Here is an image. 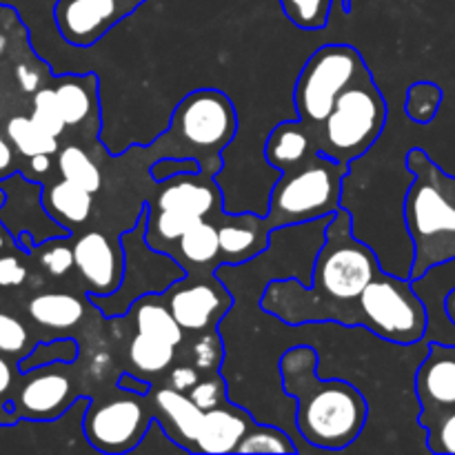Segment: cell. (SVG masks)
<instances>
[{"label":"cell","instance_id":"20","mask_svg":"<svg viewBox=\"0 0 455 455\" xmlns=\"http://www.w3.org/2000/svg\"><path fill=\"white\" fill-rule=\"evenodd\" d=\"M40 203L53 222L69 229L89 220L93 209V194L62 178L40 194Z\"/></svg>","mask_w":455,"mask_h":455},{"label":"cell","instance_id":"9","mask_svg":"<svg viewBox=\"0 0 455 455\" xmlns=\"http://www.w3.org/2000/svg\"><path fill=\"white\" fill-rule=\"evenodd\" d=\"M138 398H116L102 404H89L83 418L84 438L100 453H129L142 443L147 431L154 427V411Z\"/></svg>","mask_w":455,"mask_h":455},{"label":"cell","instance_id":"48","mask_svg":"<svg viewBox=\"0 0 455 455\" xmlns=\"http://www.w3.org/2000/svg\"><path fill=\"white\" fill-rule=\"evenodd\" d=\"M3 52H4V36L0 34V53H3Z\"/></svg>","mask_w":455,"mask_h":455},{"label":"cell","instance_id":"37","mask_svg":"<svg viewBox=\"0 0 455 455\" xmlns=\"http://www.w3.org/2000/svg\"><path fill=\"white\" fill-rule=\"evenodd\" d=\"M191 355H194L196 367L203 369V371H212V369H216L222 360L220 338H218L213 331H207L204 336L198 338Z\"/></svg>","mask_w":455,"mask_h":455},{"label":"cell","instance_id":"41","mask_svg":"<svg viewBox=\"0 0 455 455\" xmlns=\"http://www.w3.org/2000/svg\"><path fill=\"white\" fill-rule=\"evenodd\" d=\"M200 376L194 367H187V364H178L169 373V387L182 391V394H189L196 385H198Z\"/></svg>","mask_w":455,"mask_h":455},{"label":"cell","instance_id":"10","mask_svg":"<svg viewBox=\"0 0 455 455\" xmlns=\"http://www.w3.org/2000/svg\"><path fill=\"white\" fill-rule=\"evenodd\" d=\"M163 296L185 331H212L231 309V293L218 280H198L194 284L180 280Z\"/></svg>","mask_w":455,"mask_h":455},{"label":"cell","instance_id":"3","mask_svg":"<svg viewBox=\"0 0 455 455\" xmlns=\"http://www.w3.org/2000/svg\"><path fill=\"white\" fill-rule=\"evenodd\" d=\"M407 167L413 182L404 198V222L413 244L409 280L455 260V176L434 163L425 149H411Z\"/></svg>","mask_w":455,"mask_h":455},{"label":"cell","instance_id":"17","mask_svg":"<svg viewBox=\"0 0 455 455\" xmlns=\"http://www.w3.org/2000/svg\"><path fill=\"white\" fill-rule=\"evenodd\" d=\"M315 151L318 149L314 129L302 120H284L271 129L265 145V158L271 167L283 173L305 163Z\"/></svg>","mask_w":455,"mask_h":455},{"label":"cell","instance_id":"19","mask_svg":"<svg viewBox=\"0 0 455 455\" xmlns=\"http://www.w3.org/2000/svg\"><path fill=\"white\" fill-rule=\"evenodd\" d=\"M58 31L74 47H92L114 27V22L84 0H58L53 9Z\"/></svg>","mask_w":455,"mask_h":455},{"label":"cell","instance_id":"27","mask_svg":"<svg viewBox=\"0 0 455 455\" xmlns=\"http://www.w3.org/2000/svg\"><path fill=\"white\" fill-rule=\"evenodd\" d=\"M58 169H60V176L65 180L74 182V185L83 187V189L100 191L102 187V173L98 169V164L93 163L92 156L84 149L76 145L62 147L60 154H58Z\"/></svg>","mask_w":455,"mask_h":455},{"label":"cell","instance_id":"45","mask_svg":"<svg viewBox=\"0 0 455 455\" xmlns=\"http://www.w3.org/2000/svg\"><path fill=\"white\" fill-rule=\"evenodd\" d=\"M29 169L38 176H44V173L52 169V154H36L29 158Z\"/></svg>","mask_w":455,"mask_h":455},{"label":"cell","instance_id":"33","mask_svg":"<svg viewBox=\"0 0 455 455\" xmlns=\"http://www.w3.org/2000/svg\"><path fill=\"white\" fill-rule=\"evenodd\" d=\"M27 345H29V333H27L25 324L16 315L0 311V354H27L29 351Z\"/></svg>","mask_w":455,"mask_h":455},{"label":"cell","instance_id":"22","mask_svg":"<svg viewBox=\"0 0 455 455\" xmlns=\"http://www.w3.org/2000/svg\"><path fill=\"white\" fill-rule=\"evenodd\" d=\"M31 320L47 329H71L84 318V302L71 293H38L27 305Z\"/></svg>","mask_w":455,"mask_h":455},{"label":"cell","instance_id":"1","mask_svg":"<svg viewBox=\"0 0 455 455\" xmlns=\"http://www.w3.org/2000/svg\"><path fill=\"white\" fill-rule=\"evenodd\" d=\"M378 256L351 231V216L338 209L311 274V287L298 280H275L267 287L262 309L287 324L340 323L355 327V302L380 274Z\"/></svg>","mask_w":455,"mask_h":455},{"label":"cell","instance_id":"8","mask_svg":"<svg viewBox=\"0 0 455 455\" xmlns=\"http://www.w3.org/2000/svg\"><path fill=\"white\" fill-rule=\"evenodd\" d=\"M369 71L351 44H323L309 56L293 89L298 118L311 129L320 127L347 87Z\"/></svg>","mask_w":455,"mask_h":455},{"label":"cell","instance_id":"26","mask_svg":"<svg viewBox=\"0 0 455 455\" xmlns=\"http://www.w3.org/2000/svg\"><path fill=\"white\" fill-rule=\"evenodd\" d=\"M7 138L16 151L25 158H31L36 154H56L58 138L52 133L43 132L38 124L25 116H13L7 123Z\"/></svg>","mask_w":455,"mask_h":455},{"label":"cell","instance_id":"24","mask_svg":"<svg viewBox=\"0 0 455 455\" xmlns=\"http://www.w3.org/2000/svg\"><path fill=\"white\" fill-rule=\"evenodd\" d=\"M132 314H136V327L140 333H149V336L167 340L176 347H180L182 340H185V329L173 318L167 302L158 300L156 293L140 298L132 307Z\"/></svg>","mask_w":455,"mask_h":455},{"label":"cell","instance_id":"31","mask_svg":"<svg viewBox=\"0 0 455 455\" xmlns=\"http://www.w3.org/2000/svg\"><path fill=\"white\" fill-rule=\"evenodd\" d=\"M280 4L293 25L305 31H318L327 25L331 0H280Z\"/></svg>","mask_w":455,"mask_h":455},{"label":"cell","instance_id":"46","mask_svg":"<svg viewBox=\"0 0 455 455\" xmlns=\"http://www.w3.org/2000/svg\"><path fill=\"white\" fill-rule=\"evenodd\" d=\"M12 382H13L12 367H9L7 360L0 355V395H4L9 389H12Z\"/></svg>","mask_w":455,"mask_h":455},{"label":"cell","instance_id":"2","mask_svg":"<svg viewBox=\"0 0 455 455\" xmlns=\"http://www.w3.org/2000/svg\"><path fill=\"white\" fill-rule=\"evenodd\" d=\"M318 354L291 347L280 360L284 394L296 400V425L315 449L340 451L358 440L367 425V400L345 380H323L315 373Z\"/></svg>","mask_w":455,"mask_h":455},{"label":"cell","instance_id":"47","mask_svg":"<svg viewBox=\"0 0 455 455\" xmlns=\"http://www.w3.org/2000/svg\"><path fill=\"white\" fill-rule=\"evenodd\" d=\"M444 311H447V318L451 320V324L455 327V287L449 291V296L444 298Z\"/></svg>","mask_w":455,"mask_h":455},{"label":"cell","instance_id":"5","mask_svg":"<svg viewBox=\"0 0 455 455\" xmlns=\"http://www.w3.org/2000/svg\"><path fill=\"white\" fill-rule=\"evenodd\" d=\"M347 164L315 151L298 167L283 172L271 189L269 220L271 229L331 218L340 209L342 178Z\"/></svg>","mask_w":455,"mask_h":455},{"label":"cell","instance_id":"16","mask_svg":"<svg viewBox=\"0 0 455 455\" xmlns=\"http://www.w3.org/2000/svg\"><path fill=\"white\" fill-rule=\"evenodd\" d=\"M218 227L222 265H240L260 256L267 249L271 225L262 216H229Z\"/></svg>","mask_w":455,"mask_h":455},{"label":"cell","instance_id":"44","mask_svg":"<svg viewBox=\"0 0 455 455\" xmlns=\"http://www.w3.org/2000/svg\"><path fill=\"white\" fill-rule=\"evenodd\" d=\"M13 173V149L9 138L0 133V180L9 178Z\"/></svg>","mask_w":455,"mask_h":455},{"label":"cell","instance_id":"13","mask_svg":"<svg viewBox=\"0 0 455 455\" xmlns=\"http://www.w3.org/2000/svg\"><path fill=\"white\" fill-rule=\"evenodd\" d=\"M56 367L31 371L34 376L20 387L16 403L4 404V409H13V416L18 420L20 418H27V420H58L74 404V394H71L74 385L67 378V373H62Z\"/></svg>","mask_w":455,"mask_h":455},{"label":"cell","instance_id":"32","mask_svg":"<svg viewBox=\"0 0 455 455\" xmlns=\"http://www.w3.org/2000/svg\"><path fill=\"white\" fill-rule=\"evenodd\" d=\"M31 120L38 124L43 132L52 133V136H62L67 129L65 116H62L60 105H58L56 89L44 87L34 93V109H31Z\"/></svg>","mask_w":455,"mask_h":455},{"label":"cell","instance_id":"34","mask_svg":"<svg viewBox=\"0 0 455 455\" xmlns=\"http://www.w3.org/2000/svg\"><path fill=\"white\" fill-rule=\"evenodd\" d=\"M427 429V447L434 453H451L455 455V409L443 413L434 422L425 427Z\"/></svg>","mask_w":455,"mask_h":455},{"label":"cell","instance_id":"18","mask_svg":"<svg viewBox=\"0 0 455 455\" xmlns=\"http://www.w3.org/2000/svg\"><path fill=\"white\" fill-rule=\"evenodd\" d=\"M154 407L160 418H164L163 422L169 427L173 443H178L187 451H194L204 411L196 407L189 394H182L173 387H164L154 395Z\"/></svg>","mask_w":455,"mask_h":455},{"label":"cell","instance_id":"21","mask_svg":"<svg viewBox=\"0 0 455 455\" xmlns=\"http://www.w3.org/2000/svg\"><path fill=\"white\" fill-rule=\"evenodd\" d=\"M58 105L65 116L67 127H78L98 107L96 76H65L56 87Z\"/></svg>","mask_w":455,"mask_h":455},{"label":"cell","instance_id":"23","mask_svg":"<svg viewBox=\"0 0 455 455\" xmlns=\"http://www.w3.org/2000/svg\"><path fill=\"white\" fill-rule=\"evenodd\" d=\"M178 256L182 267H209L222 265L220 258V235L218 227L207 218L196 222L180 240H178Z\"/></svg>","mask_w":455,"mask_h":455},{"label":"cell","instance_id":"4","mask_svg":"<svg viewBox=\"0 0 455 455\" xmlns=\"http://www.w3.org/2000/svg\"><path fill=\"white\" fill-rule=\"evenodd\" d=\"M235 129L238 118L229 96L218 89H198L180 100L156 147L164 151L163 156L196 158L204 173L216 176L222 167L220 151L234 140Z\"/></svg>","mask_w":455,"mask_h":455},{"label":"cell","instance_id":"36","mask_svg":"<svg viewBox=\"0 0 455 455\" xmlns=\"http://www.w3.org/2000/svg\"><path fill=\"white\" fill-rule=\"evenodd\" d=\"M151 178L156 182L172 180L176 176H198L203 173V164L196 158H173V156H163L158 163L151 164Z\"/></svg>","mask_w":455,"mask_h":455},{"label":"cell","instance_id":"12","mask_svg":"<svg viewBox=\"0 0 455 455\" xmlns=\"http://www.w3.org/2000/svg\"><path fill=\"white\" fill-rule=\"evenodd\" d=\"M416 395L420 403V425L427 427L455 409V345L434 342L416 371Z\"/></svg>","mask_w":455,"mask_h":455},{"label":"cell","instance_id":"40","mask_svg":"<svg viewBox=\"0 0 455 455\" xmlns=\"http://www.w3.org/2000/svg\"><path fill=\"white\" fill-rule=\"evenodd\" d=\"M27 280V267L18 258L3 256L0 258V287H20Z\"/></svg>","mask_w":455,"mask_h":455},{"label":"cell","instance_id":"43","mask_svg":"<svg viewBox=\"0 0 455 455\" xmlns=\"http://www.w3.org/2000/svg\"><path fill=\"white\" fill-rule=\"evenodd\" d=\"M16 78L18 84L25 93H36L40 89V74L29 65H18L16 67Z\"/></svg>","mask_w":455,"mask_h":455},{"label":"cell","instance_id":"25","mask_svg":"<svg viewBox=\"0 0 455 455\" xmlns=\"http://www.w3.org/2000/svg\"><path fill=\"white\" fill-rule=\"evenodd\" d=\"M129 360L142 373H163L176 360V345L138 331L129 345Z\"/></svg>","mask_w":455,"mask_h":455},{"label":"cell","instance_id":"15","mask_svg":"<svg viewBox=\"0 0 455 455\" xmlns=\"http://www.w3.org/2000/svg\"><path fill=\"white\" fill-rule=\"evenodd\" d=\"M251 425L253 420L247 411L229 403H222L220 407L204 411L194 451L235 453Z\"/></svg>","mask_w":455,"mask_h":455},{"label":"cell","instance_id":"42","mask_svg":"<svg viewBox=\"0 0 455 455\" xmlns=\"http://www.w3.org/2000/svg\"><path fill=\"white\" fill-rule=\"evenodd\" d=\"M116 387H118L120 391H124V394H136V395H149V391H151L149 382L142 380V378H138V376H133V373H123V376H118Z\"/></svg>","mask_w":455,"mask_h":455},{"label":"cell","instance_id":"38","mask_svg":"<svg viewBox=\"0 0 455 455\" xmlns=\"http://www.w3.org/2000/svg\"><path fill=\"white\" fill-rule=\"evenodd\" d=\"M189 398L194 400L196 407L209 411L225 403V385L220 378H209V380H198V385L189 391Z\"/></svg>","mask_w":455,"mask_h":455},{"label":"cell","instance_id":"35","mask_svg":"<svg viewBox=\"0 0 455 455\" xmlns=\"http://www.w3.org/2000/svg\"><path fill=\"white\" fill-rule=\"evenodd\" d=\"M65 243V238L52 240V243L43 249V253H40V265H43L52 275H65L76 267L74 247H69V244Z\"/></svg>","mask_w":455,"mask_h":455},{"label":"cell","instance_id":"14","mask_svg":"<svg viewBox=\"0 0 455 455\" xmlns=\"http://www.w3.org/2000/svg\"><path fill=\"white\" fill-rule=\"evenodd\" d=\"M163 189L156 196L154 207L176 209L196 218H207L220 207L222 198L213 176L198 173V176H176L163 182Z\"/></svg>","mask_w":455,"mask_h":455},{"label":"cell","instance_id":"29","mask_svg":"<svg viewBox=\"0 0 455 455\" xmlns=\"http://www.w3.org/2000/svg\"><path fill=\"white\" fill-rule=\"evenodd\" d=\"M443 89L429 80L413 83L407 89V100H404V114L411 123L429 124L438 116L440 105H443Z\"/></svg>","mask_w":455,"mask_h":455},{"label":"cell","instance_id":"6","mask_svg":"<svg viewBox=\"0 0 455 455\" xmlns=\"http://www.w3.org/2000/svg\"><path fill=\"white\" fill-rule=\"evenodd\" d=\"M385 123V96L373 83L371 71H367L340 93L327 120L314 129L315 149L338 163L349 164L376 145Z\"/></svg>","mask_w":455,"mask_h":455},{"label":"cell","instance_id":"49","mask_svg":"<svg viewBox=\"0 0 455 455\" xmlns=\"http://www.w3.org/2000/svg\"><path fill=\"white\" fill-rule=\"evenodd\" d=\"M4 247V238H3V235H0V249H3Z\"/></svg>","mask_w":455,"mask_h":455},{"label":"cell","instance_id":"30","mask_svg":"<svg viewBox=\"0 0 455 455\" xmlns=\"http://www.w3.org/2000/svg\"><path fill=\"white\" fill-rule=\"evenodd\" d=\"M298 447L293 444V440L289 438V434H284L283 429H275L269 425H256L253 422L251 429L247 431V435L243 438V443L238 444V451L235 453H296Z\"/></svg>","mask_w":455,"mask_h":455},{"label":"cell","instance_id":"11","mask_svg":"<svg viewBox=\"0 0 455 455\" xmlns=\"http://www.w3.org/2000/svg\"><path fill=\"white\" fill-rule=\"evenodd\" d=\"M76 269L89 296H111L124 275V249L102 231H87L74 243Z\"/></svg>","mask_w":455,"mask_h":455},{"label":"cell","instance_id":"28","mask_svg":"<svg viewBox=\"0 0 455 455\" xmlns=\"http://www.w3.org/2000/svg\"><path fill=\"white\" fill-rule=\"evenodd\" d=\"M78 358V342L71 338H58L52 342H40L34 349L27 351L18 363V371L31 373L36 369L44 367H60V364H71Z\"/></svg>","mask_w":455,"mask_h":455},{"label":"cell","instance_id":"39","mask_svg":"<svg viewBox=\"0 0 455 455\" xmlns=\"http://www.w3.org/2000/svg\"><path fill=\"white\" fill-rule=\"evenodd\" d=\"M84 3H87L89 7L96 9V12H100L102 16L109 18V20L116 25L120 18L132 13L133 9H136L138 4L145 3V0H84Z\"/></svg>","mask_w":455,"mask_h":455},{"label":"cell","instance_id":"7","mask_svg":"<svg viewBox=\"0 0 455 455\" xmlns=\"http://www.w3.org/2000/svg\"><path fill=\"white\" fill-rule=\"evenodd\" d=\"M429 315L411 280L378 274L355 302V327L394 345L409 347L425 338Z\"/></svg>","mask_w":455,"mask_h":455}]
</instances>
